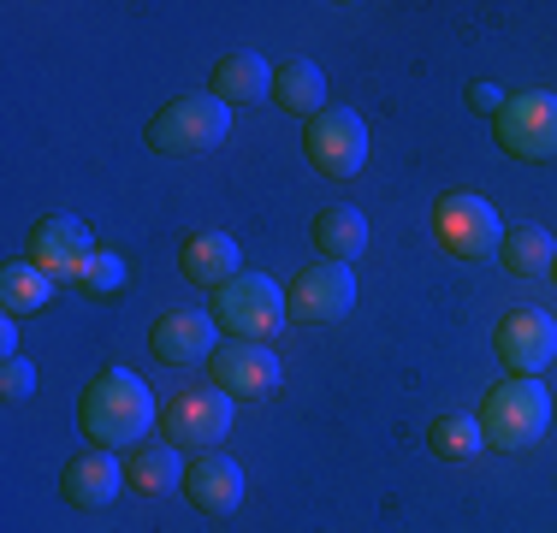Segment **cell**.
I'll return each instance as SVG.
<instances>
[{"instance_id":"4fadbf2b","label":"cell","mask_w":557,"mask_h":533,"mask_svg":"<svg viewBox=\"0 0 557 533\" xmlns=\"http://www.w3.org/2000/svg\"><path fill=\"white\" fill-rule=\"evenodd\" d=\"M149 350L161 356L166 368H196L220 350V326H214V314H202V309H172V314L154 320Z\"/></svg>"},{"instance_id":"9a60e30c","label":"cell","mask_w":557,"mask_h":533,"mask_svg":"<svg viewBox=\"0 0 557 533\" xmlns=\"http://www.w3.org/2000/svg\"><path fill=\"white\" fill-rule=\"evenodd\" d=\"M184 498L202 516H232L244 504V469L225 450H196V462H184Z\"/></svg>"},{"instance_id":"5b68a950","label":"cell","mask_w":557,"mask_h":533,"mask_svg":"<svg viewBox=\"0 0 557 533\" xmlns=\"http://www.w3.org/2000/svg\"><path fill=\"white\" fill-rule=\"evenodd\" d=\"M493 137L510 160H557V96L552 89L504 96L493 113Z\"/></svg>"},{"instance_id":"7a4b0ae2","label":"cell","mask_w":557,"mask_h":533,"mask_svg":"<svg viewBox=\"0 0 557 533\" xmlns=\"http://www.w3.org/2000/svg\"><path fill=\"white\" fill-rule=\"evenodd\" d=\"M474 421L486 433V450H528L552 426V392L540 380H528V373H510V380H498L481 397Z\"/></svg>"},{"instance_id":"8992f818","label":"cell","mask_w":557,"mask_h":533,"mask_svg":"<svg viewBox=\"0 0 557 533\" xmlns=\"http://www.w3.org/2000/svg\"><path fill=\"white\" fill-rule=\"evenodd\" d=\"M433 232H440V244L457 261L498 256V244H504V225H498L493 202H486V196H469V190H450L433 202Z\"/></svg>"},{"instance_id":"83f0119b","label":"cell","mask_w":557,"mask_h":533,"mask_svg":"<svg viewBox=\"0 0 557 533\" xmlns=\"http://www.w3.org/2000/svg\"><path fill=\"white\" fill-rule=\"evenodd\" d=\"M552 278H557V261H552Z\"/></svg>"},{"instance_id":"7c38bea8","label":"cell","mask_w":557,"mask_h":533,"mask_svg":"<svg viewBox=\"0 0 557 533\" xmlns=\"http://www.w3.org/2000/svg\"><path fill=\"white\" fill-rule=\"evenodd\" d=\"M89 256H96V237H89V225L72 220V213H48V220L30 225V261L42 266L48 278H60V285H72Z\"/></svg>"},{"instance_id":"8fae6325","label":"cell","mask_w":557,"mask_h":533,"mask_svg":"<svg viewBox=\"0 0 557 533\" xmlns=\"http://www.w3.org/2000/svg\"><path fill=\"white\" fill-rule=\"evenodd\" d=\"M208 373H214V385L232 404L237 397H273L285 385V368H278V356L268 344H220L208 356Z\"/></svg>"},{"instance_id":"ac0fdd59","label":"cell","mask_w":557,"mask_h":533,"mask_svg":"<svg viewBox=\"0 0 557 533\" xmlns=\"http://www.w3.org/2000/svg\"><path fill=\"white\" fill-rule=\"evenodd\" d=\"M273 101L297 119H321L326 113V72L314 60H285L273 65Z\"/></svg>"},{"instance_id":"52a82bcc","label":"cell","mask_w":557,"mask_h":533,"mask_svg":"<svg viewBox=\"0 0 557 533\" xmlns=\"http://www.w3.org/2000/svg\"><path fill=\"white\" fill-rule=\"evenodd\" d=\"M302 154L314 160L321 178H356V172L368 166L362 113H350V107H326L321 119H309V131H302Z\"/></svg>"},{"instance_id":"5bb4252c","label":"cell","mask_w":557,"mask_h":533,"mask_svg":"<svg viewBox=\"0 0 557 533\" xmlns=\"http://www.w3.org/2000/svg\"><path fill=\"white\" fill-rule=\"evenodd\" d=\"M125 486H131L125 462H119L113 450H101V445L96 450H77V457L60 469V498L77 504V510H108Z\"/></svg>"},{"instance_id":"ba28073f","label":"cell","mask_w":557,"mask_h":533,"mask_svg":"<svg viewBox=\"0 0 557 533\" xmlns=\"http://www.w3.org/2000/svg\"><path fill=\"white\" fill-rule=\"evenodd\" d=\"M356 302V273L344 261H309L285 290V309L297 326H333Z\"/></svg>"},{"instance_id":"d6986e66","label":"cell","mask_w":557,"mask_h":533,"mask_svg":"<svg viewBox=\"0 0 557 533\" xmlns=\"http://www.w3.org/2000/svg\"><path fill=\"white\" fill-rule=\"evenodd\" d=\"M309 237H314V249H321V261H344L350 266L356 256L368 249V220L356 208H321L314 213V225H309Z\"/></svg>"},{"instance_id":"3957f363","label":"cell","mask_w":557,"mask_h":533,"mask_svg":"<svg viewBox=\"0 0 557 533\" xmlns=\"http://www.w3.org/2000/svg\"><path fill=\"white\" fill-rule=\"evenodd\" d=\"M285 320H290L285 290L268 273H237L225 290H214V326L232 344H268V338H278Z\"/></svg>"},{"instance_id":"e0dca14e","label":"cell","mask_w":557,"mask_h":533,"mask_svg":"<svg viewBox=\"0 0 557 533\" xmlns=\"http://www.w3.org/2000/svg\"><path fill=\"white\" fill-rule=\"evenodd\" d=\"M208 96H220L225 107H256L273 96V65L261 60V53L237 48L225 53V60L214 65V84H208Z\"/></svg>"},{"instance_id":"6da1fadb","label":"cell","mask_w":557,"mask_h":533,"mask_svg":"<svg viewBox=\"0 0 557 533\" xmlns=\"http://www.w3.org/2000/svg\"><path fill=\"white\" fill-rule=\"evenodd\" d=\"M161 421L154 392L131 368H101L77 397V426L84 438H96L101 450H137L131 438H149V426Z\"/></svg>"},{"instance_id":"4316f807","label":"cell","mask_w":557,"mask_h":533,"mask_svg":"<svg viewBox=\"0 0 557 533\" xmlns=\"http://www.w3.org/2000/svg\"><path fill=\"white\" fill-rule=\"evenodd\" d=\"M0 350H7V356H18V320H0Z\"/></svg>"},{"instance_id":"cb8c5ba5","label":"cell","mask_w":557,"mask_h":533,"mask_svg":"<svg viewBox=\"0 0 557 533\" xmlns=\"http://www.w3.org/2000/svg\"><path fill=\"white\" fill-rule=\"evenodd\" d=\"M77 290H84V297H113L119 285H125V261L113 256V249H96V256L84 261V273L72 278Z\"/></svg>"},{"instance_id":"30bf717a","label":"cell","mask_w":557,"mask_h":533,"mask_svg":"<svg viewBox=\"0 0 557 533\" xmlns=\"http://www.w3.org/2000/svg\"><path fill=\"white\" fill-rule=\"evenodd\" d=\"M493 350L504 356V368H510V373L540 380L546 362L557 356V320L546 309H510L498 320V332H493Z\"/></svg>"},{"instance_id":"484cf974","label":"cell","mask_w":557,"mask_h":533,"mask_svg":"<svg viewBox=\"0 0 557 533\" xmlns=\"http://www.w3.org/2000/svg\"><path fill=\"white\" fill-rule=\"evenodd\" d=\"M469 107H474V113L493 119L498 107H504V89H498V84H469Z\"/></svg>"},{"instance_id":"9c48e42d","label":"cell","mask_w":557,"mask_h":533,"mask_svg":"<svg viewBox=\"0 0 557 533\" xmlns=\"http://www.w3.org/2000/svg\"><path fill=\"white\" fill-rule=\"evenodd\" d=\"M232 421H237V404L220 392V385L178 392L161 409V433L178 438V445H190V450H220V438L232 433Z\"/></svg>"},{"instance_id":"2e32d148","label":"cell","mask_w":557,"mask_h":533,"mask_svg":"<svg viewBox=\"0 0 557 533\" xmlns=\"http://www.w3.org/2000/svg\"><path fill=\"white\" fill-rule=\"evenodd\" d=\"M178 266L196 278V285L225 290L237 273H244V249H237V237H232V232H196V237H184Z\"/></svg>"},{"instance_id":"ffe728a7","label":"cell","mask_w":557,"mask_h":533,"mask_svg":"<svg viewBox=\"0 0 557 533\" xmlns=\"http://www.w3.org/2000/svg\"><path fill=\"white\" fill-rule=\"evenodd\" d=\"M54 285H60V278H48L36 261H7V266H0V309H7L12 320L36 314V309L54 302Z\"/></svg>"},{"instance_id":"7402d4cb","label":"cell","mask_w":557,"mask_h":533,"mask_svg":"<svg viewBox=\"0 0 557 533\" xmlns=\"http://www.w3.org/2000/svg\"><path fill=\"white\" fill-rule=\"evenodd\" d=\"M125 480L143 492V498H161V492L184 486L178 445H137V450H131V469H125Z\"/></svg>"},{"instance_id":"603a6c76","label":"cell","mask_w":557,"mask_h":533,"mask_svg":"<svg viewBox=\"0 0 557 533\" xmlns=\"http://www.w3.org/2000/svg\"><path fill=\"white\" fill-rule=\"evenodd\" d=\"M428 450L440 462H474L486 450V433H481V421H474V416H440L428 426Z\"/></svg>"},{"instance_id":"277c9868","label":"cell","mask_w":557,"mask_h":533,"mask_svg":"<svg viewBox=\"0 0 557 533\" xmlns=\"http://www.w3.org/2000/svg\"><path fill=\"white\" fill-rule=\"evenodd\" d=\"M232 131V107L220 96H172L149 119V149L154 154H208Z\"/></svg>"},{"instance_id":"44dd1931","label":"cell","mask_w":557,"mask_h":533,"mask_svg":"<svg viewBox=\"0 0 557 533\" xmlns=\"http://www.w3.org/2000/svg\"><path fill=\"white\" fill-rule=\"evenodd\" d=\"M498 261L510 266L516 278H540V273H552V261H557V237L546 225H510L504 244H498Z\"/></svg>"},{"instance_id":"d4e9b609","label":"cell","mask_w":557,"mask_h":533,"mask_svg":"<svg viewBox=\"0 0 557 533\" xmlns=\"http://www.w3.org/2000/svg\"><path fill=\"white\" fill-rule=\"evenodd\" d=\"M30 392H36V362L7 356V368H0V397H7V404H24Z\"/></svg>"}]
</instances>
